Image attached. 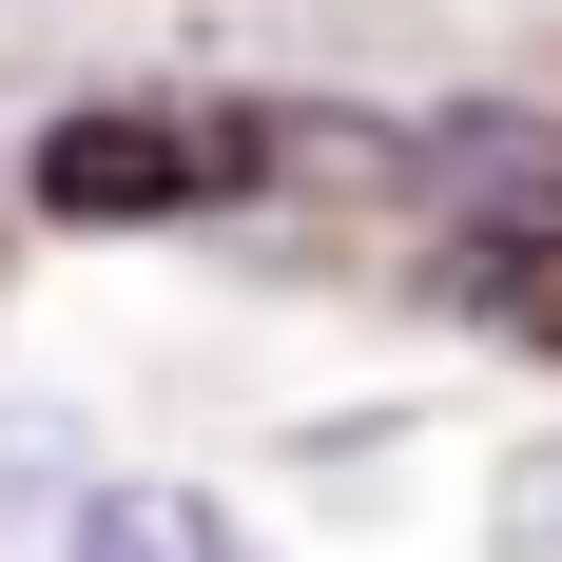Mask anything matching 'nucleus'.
I'll list each match as a JSON object with an SVG mask.
<instances>
[{"instance_id": "obj_1", "label": "nucleus", "mask_w": 562, "mask_h": 562, "mask_svg": "<svg viewBox=\"0 0 562 562\" xmlns=\"http://www.w3.org/2000/svg\"><path fill=\"white\" fill-rule=\"evenodd\" d=\"M252 156H272V116H40L20 194H40L58 233H156V214H194V194H233Z\"/></svg>"}, {"instance_id": "obj_3", "label": "nucleus", "mask_w": 562, "mask_h": 562, "mask_svg": "<svg viewBox=\"0 0 562 562\" xmlns=\"http://www.w3.org/2000/svg\"><path fill=\"white\" fill-rule=\"evenodd\" d=\"M58 562H233V524L194 505V485H98V505H78V543Z\"/></svg>"}, {"instance_id": "obj_2", "label": "nucleus", "mask_w": 562, "mask_h": 562, "mask_svg": "<svg viewBox=\"0 0 562 562\" xmlns=\"http://www.w3.org/2000/svg\"><path fill=\"white\" fill-rule=\"evenodd\" d=\"M447 252V311L505 349H562V214H485V233H427Z\"/></svg>"}]
</instances>
